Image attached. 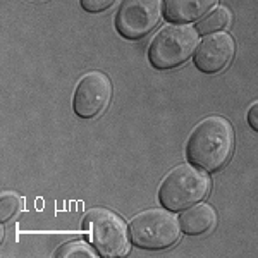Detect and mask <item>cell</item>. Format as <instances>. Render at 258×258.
Segmentation results:
<instances>
[{"mask_svg": "<svg viewBox=\"0 0 258 258\" xmlns=\"http://www.w3.org/2000/svg\"><path fill=\"white\" fill-rule=\"evenodd\" d=\"M232 150H234V129L231 122L219 115H212L203 119L193 129L186 153L193 165L214 172L226 165L232 155Z\"/></svg>", "mask_w": 258, "mask_h": 258, "instance_id": "obj_1", "label": "cell"}, {"mask_svg": "<svg viewBox=\"0 0 258 258\" xmlns=\"http://www.w3.org/2000/svg\"><path fill=\"white\" fill-rule=\"evenodd\" d=\"M210 189V179L205 172L179 165L165 176L160 186V203L169 210H182L207 197Z\"/></svg>", "mask_w": 258, "mask_h": 258, "instance_id": "obj_2", "label": "cell"}, {"mask_svg": "<svg viewBox=\"0 0 258 258\" xmlns=\"http://www.w3.org/2000/svg\"><path fill=\"white\" fill-rule=\"evenodd\" d=\"M129 236L138 248L165 249L179 239V220L162 209L140 212L129 222Z\"/></svg>", "mask_w": 258, "mask_h": 258, "instance_id": "obj_3", "label": "cell"}, {"mask_svg": "<svg viewBox=\"0 0 258 258\" xmlns=\"http://www.w3.org/2000/svg\"><path fill=\"white\" fill-rule=\"evenodd\" d=\"M83 224L90 231V238L100 256L117 258L127 253L129 232L126 222L115 212L98 207L85 215Z\"/></svg>", "mask_w": 258, "mask_h": 258, "instance_id": "obj_4", "label": "cell"}, {"mask_svg": "<svg viewBox=\"0 0 258 258\" xmlns=\"http://www.w3.org/2000/svg\"><path fill=\"white\" fill-rule=\"evenodd\" d=\"M197 31L191 26H165L157 33L148 48L150 64L157 69H172L184 64L197 47Z\"/></svg>", "mask_w": 258, "mask_h": 258, "instance_id": "obj_5", "label": "cell"}, {"mask_svg": "<svg viewBox=\"0 0 258 258\" xmlns=\"http://www.w3.org/2000/svg\"><path fill=\"white\" fill-rule=\"evenodd\" d=\"M160 16L162 0H124L115 18V26L124 38L138 40L157 26Z\"/></svg>", "mask_w": 258, "mask_h": 258, "instance_id": "obj_6", "label": "cell"}, {"mask_svg": "<svg viewBox=\"0 0 258 258\" xmlns=\"http://www.w3.org/2000/svg\"><path fill=\"white\" fill-rule=\"evenodd\" d=\"M112 98V83L109 76L93 71L81 78L74 91V112L81 119H93L109 107Z\"/></svg>", "mask_w": 258, "mask_h": 258, "instance_id": "obj_7", "label": "cell"}, {"mask_svg": "<svg viewBox=\"0 0 258 258\" xmlns=\"http://www.w3.org/2000/svg\"><path fill=\"white\" fill-rule=\"evenodd\" d=\"M234 52L236 43L232 36L227 33H217V35H212L202 41L197 55H195V64L200 71L207 74L219 73L231 64Z\"/></svg>", "mask_w": 258, "mask_h": 258, "instance_id": "obj_8", "label": "cell"}, {"mask_svg": "<svg viewBox=\"0 0 258 258\" xmlns=\"http://www.w3.org/2000/svg\"><path fill=\"white\" fill-rule=\"evenodd\" d=\"M215 4L217 0H165V18L176 23H189Z\"/></svg>", "mask_w": 258, "mask_h": 258, "instance_id": "obj_9", "label": "cell"}, {"mask_svg": "<svg viewBox=\"0 0 258 258\" xmlns=\"http://www.w3.org/2000/svg\"><path fill=\"white\" fill-rule=\"evenodd\" d=\"M179 220H181L182 231L186 234L198 236L205 234V232H209L214 227L215 220H217V214H215L214 207L202 203V205L191 207L189 210H186Z\"/></svg>", "mask_w": 258, "mask_h": 258, "instance_id": "obj_10", "label": "cell"}, {"mask_svg": "<svg viewBox=\"0 0 258 258\" xmlns=\"http://www.w3.org/2000/svg\"><path fill=\"white\" fill-rule=\"evenodd\" d=\"M229 23H231V14H229V11L226 7H217V9H214L209 16H205V18L200 21L197 30L198 33H202V35H207V33L222 30Z\"/></svg>", "mask_w": 258, "mask_h": 258, "instance_id": "obj_11", "label": "cell"}, {"mask_svg": "<svg viewBox=\"0 0 258 258\" xmlns=\"http://www.w3.org/2000/svg\"><path fill=\"white\" fill-rule=\"evenodd\" d=\"M24 200L16 193H2L0 197V222H6L21 210Z\"/></svg>", "mask_w": 258, "mask_h": 258, "instance_id": "obj_12", "label": "cell"}, {"mask_svg": "<svg viewBox=\"0 0 258 258\" xmlns=\"http://www.w3.org/2000/svg\"><path fill=\"white\" fill-rule=\"evenodd\" d=\"M95 255H97L95 249L90 248L83 241H71V243L60 246L55 253V256H95Z\"/></svg>", "mask_w": 258, "mask_h": 258, "instance_id": "obj_13", "label": "cell"}, {"mask_svg": "<svg viewBox=\"0 0 258 258\" xmlns=\"http://www.w3.org/2000/svg\"><path fill=\"white\" fill-rule=\"evenodd\" d=\"M115 0H81V7L88 12H102L114 6Z\"/></svg>", "mask_w": 258, "mask_h": 258, "instance_id": "obj_14", "label": "cell"}, {"mask_svg": "<svg viewBox=\"0 0 258 258\" xmlns=\"http://www.w3.org/2000/svg\"><path fill=\"white\" fill-rule=\"evenodd\" d=\"M248 124L251 126L255 131H258V102L253 103L248 110Z\"/></svg>", "mask_w": 258, "mask_h": 258, "instance_id": "obj_15", "label": "cell"}]
</instances>
